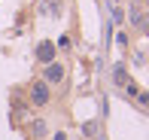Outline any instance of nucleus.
I'll return each mask as SVG.
<instances>
[{
	"label": "nucleus",
	"instance_id": "f257e3e1",
	"mask_svg": "<svg viewBox=\"0 0 149 140\" xmlns=\"http://www.w3.org/2000/svg\"><path fill=\"white\" fill-rule=\"evenodd\" d=\"M49 101H52V85L43 79L31 82V107H49Z\"/></svg>",
	"mask_w": 149,
	"mask_h": 140
},
{
	"label": "nucleus",
	"instance_id": "f03ea898",
	"mask_svg": "<svg viewBox=\"0 0 149 140\" xmlns=\"http://www.w3.org/2000/svg\"><path fill=\"white\" fill-rule=\"evenodd\" d=\"M64 79H67V67H64V64H58V61L43 64V82H49V85H61Z\"/></svg>",
	"mask_w": 149,
	"mask_h": 140
},
{
	"label": "nucleus",
	"instance_id": "7ed1b4c3",
	"mask_svg": "<svg viewBox=\"0 0 149 140\" xmlns=\"http://www.w3.org/2000/svg\"><path fill=\"white\" fill-rule=\"evenodd\" d=\"M37 61L40 64H52V61H55V43L43 40V43L37 46Z\"/></svg>",
	"mask_w": 149,
	"mask_h": 140
},
{
	"label": "nucleus",
	"instance_id": "20e7f679",
	"mask_svg": "<svg viewBox=\"0 0 149 140\" xmlns=\"http://www.w3.org/2000/svg\"><path fill=\"white\" fill-rule=\"evenodd\" d=\"M113 79H116V85H128V82H131V79H128V67L122 61L113 64Z\"/></svg>",
	"mask_w": 149,
	"mask_h": 140
},
{
	"label": "nucleus",
	"instance_id": "39448f33",
	"mask_svg": "<svg viewBox=\"0 0 149 140\" xmlns=\"http://www.w3.org/2000/svg\"><path fill=\"white\" fill-rule=\"evenodd\" d=\"M49 134V125H46V119H37V122H31V137L33 140H43Z\"/></svg>",
	"mask_w": 149,
	"mask_h": 140
},
{
	"label": "nucleus",
	"instance_id": "423d86ee",
	"mask_svg": "<svg viewBox=\"0 0 149 140\" xmlns=\"http://www.w3.org/2000/svg\"><path fill=\"white\" fill-rule=\"evenodd\" d=\"M82 134L85 137H97L100 134V125L97 122H82Z\"/></svg>",
	"mask_w": 149,
	"mask_h": 140
},
{
	"label": "nucleus",
	"instance_id": "0eeeda50",
	"mask_svg": "<svg viewBox=\"0 0 149 140\" xmlns=\"http://www.w3.org/2000/svg\"><path fill=\"white\" fill-rule=\"evenodd\" d=\"M55 49H61V52H70V49H73V40L67 37V34H61V37H58V43H55Z\"/></svg>",
	"mask_w": 149,
	"mask_h": 140
},
{
	"label": "nucleus",
	"instance_id": "6e6552de",
	"mask_svg": "<svg viewBox=\"0 0 149 140\" xmlns=\"http://www.w3.org/2000/svg\"><path fill=\"white\" fill-rule=\"evenodd\" d=\"M128 18H131L134 28H140V24H143V12H140V9H131V15H128Z\"/></svg>",
	"mask_w": 149,
	"mask_h": 140
},
{
	"label": "nucleus",
	"instance_id": "1a4fd4ad",
	"mask_svg": "<svg viewBox=\"0 0 149 140\" xmlns=\"http://www.w3.org/2000/svg\"><path fill=\"white\" fill-rule=\"evenodd\" d=\"M110 15H113V22H116V24H122V22H125V12H122L119 6H113V12H110Z\"/></svg>",
	"mask_w": 149,
	"mask_h": 140
},
{
	"label": "nucleus",
	"instance_id": "9d476101",
	"mask_svg": "<svg viewBox=\"0 0 149 140\" xmlns=\"http://www.w3.org/2000/svg\"><path fill=\"white\" fill-rule=\"evenodd\" d=\"M125 91H128V98H137V95H140V88H137L134 82H128V85H125Z\"/></svg>",
	"mask_w": 149,
	"mask_h": 140
},
{
	"label": "nucleus",
	"instance_id": "9b49d317",
	"mask_svg": "<svg viewBox=\"0 0 149 140\" xmlns=\"http://www.w3.org/2000/svg\"><path fill=\"white\" fill-rule=\"evenodd\" d=\"M52 140H67V131H55V137Z\"/></svg>",
	"mask_w": 149,
	"mask_h": 140
},
{
	"label": "nucleus",
	"instance_id": "f8f14e48",
	"mask_svg": "<svg viewBox=\"0 0 149 140\" xmlns=\"http://www.w3.org/2000/svg\"><path fill=\"white\" fill-rule=\"evenodd\" d=\"M113 3H119V0H113Z\"/></svg>",
	"mask_w": 149,
	"mask_h": 140
}]
</instances>
